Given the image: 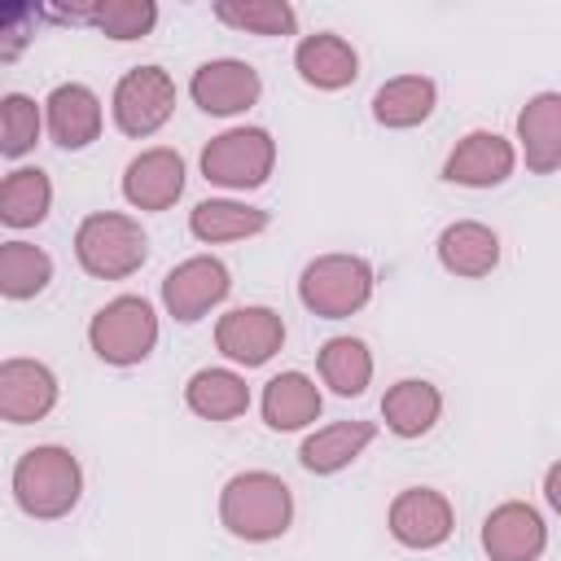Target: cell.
Returning a JSON list of instances; mask_svg holds the SVG:
<instances>
[{
	"mask_svg": "<svg viewBox=\"0 0 561 561\" xmlns=\"http://www.w3.org/2000/svg\"><path fill=\"white\" fill-rule=\"evenodd\" d=\"M513 171H517V149H513V140H504L500 131H486V127L465 131V136L451 145L447 162H443V180H447V184H460V188H495V184H504Z\"/></svg>",
	"mask_w": 561,
	"mask_h": 561,
	"instance_id": "cell-12",
	"label": "cell"
},
{
	"mask_svg": "<svg viewBox=\"0 0 561 561\" xmlns=\"http://www.w3.org/2000/svg\"><path fill=\"white\" fill-rule=\"evenodd\" d=\"M548 548V526L535 504L504 500L482 522V552L491 561H539Z\"/></svg>",
	"mask_w": 561,
	"mask_h": 561,
	"instance_id": "cell-14",
	"label": "cell"
},
{
	"mask_svg": "<svg viewBox=\"0 0 561 561\" xmlns=\"http://www.w3.org/2000/svg\"><path fill=\"white\" fill-rule=\"evenodd\" d=\"M377 438V421H333L316 434L302 438L298 447V465L316 478H329V473H342L346 465H355L368 443Z\"/></svg>",
	"mask_w": 561,
	"mask_h": 561,
	"instance_id": "cell-20",
	"label": "cell"
},
{
	"mask_svg": "<svg viewBox=\"0 0 561 561\" xmlns=\"http://www.w3.org/2000/svg\"><path fill=\"white\" fill-rule=\"evenodd\" d=\"M188 96L202 114H215V118H232V114H245L250 105H259L263 96V79L250 61L241 57H210L193 70L188 79Z\"/></svg>",
	"mask_w": 561,
	"mask_h": 561,
	"instance_id": "cell-9",
	"label": "cell"
},
{
	"mask_svg": "<svg viewBox=\"0 0 561 561\" xmlns=\"http://www.w3.org/2000/svg\"><path fill=\"white\" fill-rule=\"evenodd\" d=\"M215 18L232 31H250V35H294L298 31V13L285 0H219Z\"/></svg>",
	"mask_w": 561,
	"mask_h": 561,
	"instance_id": "cell-30",
	"label": "cell"
},
{
	"mask_svg": "<svg viewBox=\"0 0 561 561\" xmlns=\"http://www.w3.org/2000/svg\"><path fill=\"white\" fill-rule=\"evenodd\" d=\"M443 416V394L425 377H403L381 394V421L394 438H421L438 425Z\"/></svg>",
	"mask_w": 561,
	"mask_h": 561,
	"instance_id": "cell-22",
	"label": "cell"
},
{
	"mask_svg": "<svg viewBox=\"0 0 561 561\" xmlns=\"http://www.w3.org/2000/svg\"><path fill=\"white\" fill-rule=\"evenodd\" d=\"M53 210V180L39 167H13L0 184V224L4 228H35Z\"/></svg>",
	"mask_w": 561,
	"mask_h": 561,
	"instance_id": "cell-26",
	"label": "cell"
},
{
	"mask_svg": "<svg viewBox=\"0 0 561 561\" xmlns=\"http://www.w3.org/2000/svg\"><path fill=\"white\" fill-rule=\"evenodd\" d=\"M434 254H438L443 272H451L460 280H478L500 267V232L482 219H456L438 232Z\"/></svg>",
	"mask_w": 561,
	"mask_h": 561,
	"instance_id": "cell-18",
	"label": "cell"
},
{
	"mask_svg": "<svg viewBox=\"0 0 561 561\" xmlns=\"http://www.w3.org/2000/svg\"><path fill=\"white\" fill-rule=\"evenodd\" d=\"M75 259L96 280H127L149 259V237L140 219L123 210H92L75 228Z\"/></svg>",
	"mask_w": 561,
	"mask_h": 561,
	"instance_id": "cell-3",
	"label": "cell"
},
{
	"mask_svg": "<svg viewBox=\"0 0 561 561\" xmlns=\"http://www.w3.org/2000/svg\"><path fill=\"white\" fill-rule=\"evenodd\" d=\"M184 193V158L167 145L140 149L123 167V197L131 210H171Z\"/></svg>",
	"mask_w": 561,
	"mask_h": 561,
	"instance_id": "cell-15",
	"label": "cell"
},
{
	"mask_svg": "<svg viewBox=\"0 0 561 561\" xmlns=\"http://www.w3.org/2000/svg\"><path fill=\"white\" fill-rule=\"evenodd\" d=\"M373 263L364 254H320L298 272V302L320 320H346L373 298Z\"/></svg>",
	"mask_w": 561,
	"mask_h": 561,
	"instance_id": "cell-4",
	"label": "cell"
},
{
	"mask_svg": "<svg viewBox=\"0 0 561 561\" xmlns=\"http://www.w3.org/2000/svg\"><path fill=\"white\" fill-rule=\"evenodd\" d=\"M75 18H83L88 26H96L101 35H110L118 44H131L158 26V4L153 0H92V4L75 9Z\"/></svg>",
	"mask_w": 561,
	"mask_h": 561,
	"instance_id": "cell-29",
	"label": "cell"
},
{
	"mask_svg": "<svg viewBox=\"0 0 561 561\" xmlns=\"http://www.w3.org/2000/svg\"><path fill=\"white\" fill-rule=\"evenodd\" d=\"M294 70L316 92H342V88H351L359 79V53L351 48V39H342L333 31H316V35L298 39Z\"/></svg>",
	"mask_w": 561,
	"mask_h": 561,
	"instance_id": "cell-17",
	"label": "cell"
},
{
	"mask_svg": "<svg viewBox=\"0 0 561 561\" xmlns=\"http://www.w3.org/2000/svg\"><path fill=\"white\" fill-rule=\"evenodd\" d=\"M110 114H114V127L131 140H145V136L162 131L175 114V79L162 66H131L114 83Z\"/></svg>",
	"mask_w": 561,
	"mask_h": 561,
	"instance_id": "cell-7",
	"label": "cell"
},
{
	"mask_svg": "<svg viewBox=\"0 0 561 561\" xmlns=\"http://www.w3.org/2000/svg\"><path fill=\"white\" fill-rule=\"evenodd\" d=\"M13 504L35 517V522H57V517H70L79 495H83V469L75 460L70 447L61 443H39V447H26L13 465Z\"/></svg>",
	"mask_w": 561,
	"mask_h": 561,
	"instance_id": "cell-2",
	"label": "cell"
},
{
	"mask_svg": "<svg viewBox=\"0 0 561 561\" xmlns=\"http://www.w3.org/2000/svg\"><path fill=\"white\" fill-rule=\"evenodd\" d=\"M272 224V215L263 206L250 202H232V197H206L188 210V232L202 245H224V241H245L259 237Z\"/></svg>",
	"mask_w": 561,
	"mask_h": 561,
	"instance_id": "cell-23",
	"label": "cell"
},
{
	"mask_svg": "<svg viewBox=\"0 0 561 561\" xmlns=\"http://www.w3.org/2000/svg\"><path fill=\"white\" fill-rule=\"evenodd\" d=\"M316 368H320V381L342 394V399H359L373 381V351L364 337H329L316 355Z\"/></svg>",
	"mask_w": 561,
	"mask_h": 561,
	"instance_id": "cell-27",
	"label": "cell"
},
{
	"mask_svg": "<svg viewBox=\"0 0 561 561\" xmlns=\"http://www.w3.org/2000/svg\"><path fill=\"white\" fill-rule=\"evenodd\" d=\"M101 123H105V110L88 83H57L44 101V127H48L53 145L66 153L88 149L101 136Z\"/></svg>",
	"mask_w": 561,
	"mask_h": 561,
	"instance_id": "cell-16",
	"label": "cell"
},
{
	"mask_svg": "<svg viewBox=\"0 0 561 561\" xmlns=\"http://www.w3.org/2000/svg\"><path fill=\"white\" fill-rule=\"evenodd\" d=\"M39 131H44V110L26 92H4L0 96V153L9 162L31 153Z\"/></svg>",
	"mask_w": 561,
	"mask_h": 561,
	"instance_id": "cell-31",
	"label": "cell"
},
{
	"mask_svg": "<svg viewBox=\"0 0 561 561\" xmlns=\"http://www.w3.org/2000/svg\"><path fill=\"white\" fill-rule=\"evenodd\" d=\"M517 145L526 171L548 175L561 167V92H535L517 110Z\"/></svg>",
	"mask_w": 561,
	"mask_h": 561,
	"instance_id": "cell-19",
	"label": "cell"
},
{
	"mask_svg": "<svg viewBox=\"0 0 561 561\" xmlns=\"http://www.w3.org/2000/svg\"><path fill=\"white\" fill-rule=\"evenodd\" d=\"M215 346L224 359H232L241 368H259L285 346V320H280V311H272L263 302L232 307L215 324Z\"/></svg>",
	"mask_w": 561,
	"mask_h": 561,
	"instance_id": "cell-11",
	"label": "cell"
},
{
	"mask_svg": "<svg viewBox=\"0 0 561 561\" xmlns=\"http://www.w3.org/2000/svg\"><path fill=\"white\" fill-rule=\"evenodd\" d=\"M53 280V259L48 250L31 245V241H4L0 245V294L13 302H26L35 294H44Z\"/></svg>",
	"mask_w": 561,
	"mask_h": 561,
	"instance_id": "cell-28",
	"label": "cell"
},
{
	"mask_svg": "<svg viewBox=\"0 0 561 561\" xmlns=\"http://www.w3.org/2000/svg\"><path fill=\"white\" fill-rule=\"evenodd\" d=\"M88 346L101 364L110 368H131L145 364L158 346V316L153 302L140 294H118L105 307H96V316L88 320Z\"/></svg>",
	"mask_w": 561,
	"mask_h": 561,
	"instance_id": "cell-5",
	"label": "cell"
},
{
	"mask_svg": "<svg viewBox=\"0 0 561 561\" xmlns=\"http://www.w3.org/2000/svg\"><path fill=\"white\" fill-rule=\"evenodd\" d=\"M219 522L232 539L272 543L294 526V491L267 469L232 473L219 491Z\"/></svg>",
	"mask_w": 561,
	"mask_h": 561,
	"instance_id": "cell-1",
	"label": "cell"
},
{
	"mask_svg": "<svg viewBox=\"0 0 561 561\" xmlns=\"http://www.w3.org/2000/svg\"><path fill=\"white\" fill-rule=\"evenodd\" d=\"M57 373L39 359H22V355H9L0 364V416L9 425H31V421H44L53 408H57Z\"/></svg>",
	"mask_w": 561,
	"mask_h": 561,
	"instance_id": "cell-13",
	"label": "cell"
},
{
	"mask_svg": "<svg viewBox=\"0 0 561 561\" xmlns=\"http://www.w3.org/2000/svg\"><path fill=\"white\" fill-rule=\"evenodd\" d=\"M232 289V276L228 267L215 259V254H193L184 263H175L167 276H162V307L171 320L180 324H193L202 320L210 307H219Z\"/></svg>",
	"mask_w": 561,
	"mask_h": 561,
	"instance_id": "cell-10",
	"label": "cell"
},
{
	"mask_svg": "<svg viewBox=\"0 0 561 561\" xmlns=\"http://www.w3.org/2000/svg\"><path fill=\"white\" fill-rule=\"evenodd\" d=\"M272 167H276V140L267 127H228V131L210 136L202 149L206 184H219L232 193L263 188Z\"/></svg>",
	"mask_w": 561,
	"mask_h": 561,
	"instance_id": "cell-6",
	"label": "cell"
},
{
	"mask_svg": "<svg viewBox=\"0 0 561 561\" xmlns=\"http://www.w3.org/2000/svg\"><path fill=\"white\" fill-rule=\"evenodd\" d=\"M184 403L202 421H237L250 408V386L237 368H197L184 381Z\"/></svg>",
	"mask_w": 561,
	"mask_h": 561,
	"instance_id": "cell-25",
	"label": "cell"
},
{
	"mask_svg": "<svg viewBox=\"0 0 561 561\" xmlns=\"http://www.w3.org/2000/svg\"><path fill=\"white\" fill-rule=\"evenodd\" d=\"M543 500H548V508L561 517V460H552V465L543 469Z\"/></svg>",
	"mask_w": 561,
	"mask_h": 561,
	"instance_id": "cell-32",
	"label": "cell"
},
{
	"mask_svg": "<svg viewBox=\"0 0 561 561\" xmlns=\"http://www.w3.org/2000/svg\"><path fill=\"white\" fill-rule=\"evenodd\" d=\"M386 526H390V539L412 548V552H430V548H443L456 530V513H451V500L434 486H403L394 500H390V513H386Z\"/></svg>",
	"mask_w": 561,
	"mask_h": 561,
	"instance_id": "cell-8",
	"label": "cell"
},
{
	"mask_svg": "<svg viewBox=\"0 0 561 561\" xmlns=\"http://www.w3.org/2000/svg\"><path fill=\"white\" fill-rule=\"evenodd\" d=\"M438 105V88L430 75H394L373 92V118L390 131L421 127Z\"/></svg>",
	"mask_w": 561,
	"mask_h": 561,
	"instance_id": "cell-24",
	"label": "cell"
},
{
	"mask_svg": "<svg viewBox=\"0 0 561 561\" xmlns=\"http://www.w3.org/2000/svg\"><path fill=\"white\" fill-rule=\"evenodd\" d=\"M259 408H263V425H267V430L294 434V430H307V425L320 416L324 399H320V386H316L307 373L289 368V373H276V377L263 386Z\"/></svg>",
	"mask_w": 561,
	"mask_h": 561,
	"instance_id": "cell-21",
	"label": "cell"
}]
</instances>
